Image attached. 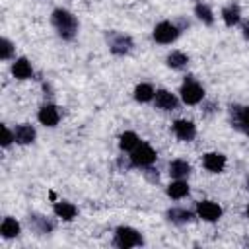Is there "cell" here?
Returning <instances> with one entry per match:
<instances>
[{
	"label": "cell",
	"instance_id": "cell-16",
	"mask_svg": "<svg viewBox=\"0 0 249 249\" xmlns=\"http://www.w3.org/2000/svg\"><path fill=\"white\" fill-rule=\"evenodd\" d=\"M54 214L58 216V218H62V220H74L76 218V214H78V208L72 204V202H56L54 204Z\"/></svg>",
	"mask_w": 249,
	"mask_h": 249
},
{
	"label": "cell",
	"instance_id": "cell-19",
	"mask_svg": "<svg viewBox=\"0 0 249 249\" xmlns=\"http://www.w3.org/2000/svg\"><path fill=\"white\" fill-rule=\"evenodd\" d=\"M239 18H241V10H239V6H226L224 10H222V19H224V23L228 25V27H231V25H235L237 21H239Z\"/></svg>",
	"mask_w": 249,
	"mask_h": 249
},
{
	"label": "cell",
	"instance_id": "cell-10",
	"mask_svg": "<svg viewBox=\"0 0 249 249\" xmlns=\"http://www.w3.org/2000/svg\"><path fill=\"white\" fill-rule=\"evenodd\" d=\"M154 103L161 111H173L177 107V97L167 89H158L154 95Z\"/></svg>",
	"mask_w": 249,
	"mask_h": 249
},
{
	"label": "cell",
	"instance_id": "cell-22",
	"mask_svg": "<svg viewBox=\"0 0 249 249\" xmlns=\"http://www.w3.org/2000/svg\"><path fill=\"white\" fill-rule=\"evenodd\" d=\"M154 95H156V91H154V88L150 84H138L134 88V99L140 101V103H146V101L154 99Z\"/></svg>",
	"mask_w": 249,
	"mask_h": 249
},
{
	"label": "cell",
	"instance_id": "cell-23",
	"mask_svg": "<svg viewBox=\"0 0 249 249\" xmlns=\"http://www.w3.org/2000/svg\"><path fill=\"white\" fill-rule=\"evenodd\" d=\"M165 60H167V66H169V68L179 70V68H183V66L189 62V56H187L185 53H181V51H171Z\"/></svg>",
	"mask_w": 249,
	"mask_h": 249
},
{
	"label": "cell",
	"instance_id": "cell-27",
	"mask_svg": "<svg viewBox=\"0 0 249 249\" xmlns=\"http://www.w3.org/2000/svg\"><path fill=\"white\" fill-rule=\"evenodd\" d=\"M14 140H16L14 132H12V130H10L6 124H2V146H4V148H8V146H10Z\"/></svg>",
	"mask_w": 249,
	"mask_h": 249
},
{
	"label": "cell",
	"instance_id": "cell-24",
	"mask_svg": "<svg viewBox=\"0 0 249 249\" xmlns=\"http://www.w3.org/2000/svg\"><path fill=\"white\" fill-rule=\"evenodd\" d=\"M195 14H196V18L202 23H206V25H212L214 23V14H212V10L206 4H196L195 6Z\"/></svg>",
	"mask_w": 249,
	"mask_h": 249
},
{
	"label": "cell",
	"instance_id": "cell-29",
	"mask_svg": "<svg viewBox=\"0 0 249 249\" xmlns=\"http://www.w3.org/2000/svg\"><path fill=\"white\" fill-rule=\"evenodd\" d=\"M245 212H247V218H249V204H247V210Z\"/></svg>",
	"mask_w": 249,
	"mask_h": 249
},
{
	"label": "cell",
	"instance_id": "cell-17",
	"mask_svg": "<svg viewBox=\"0 0 249 249\" xmlns=\"http://www.w3.org/2000/svg\"><path fill=\"white\" fill-rule=\"evenodd\" d=\"M191 173V165L185 161V160H173L169 163V175L175 177V179H183Z\"/></svg>",
	"mask_w": 249,
	"mask_h": 249
},
{
	"label": "cell",
	"instance_id": "cell-21",
	"mask_svg": "<svg viewBox=\"0 0 249 249\" xmlns=\"http://www.w3.org/2000/svg\"><path fill=\"white\" fill-rule=\"evenodd\" d=\"M0 233H2V237L12 239V237H16L19 233V224L14 218H4L2 226H0Z\"/></svg>",
	"mask_w": 249,
	"mask_h": 249
},
{
	"label": "cell",
	"instance_id": "cell-1",
	"mask_svg": "<svg viewBox=\"0 0 249 249\" xmlns=\"http://www.w3.org/2000/svg\"><path fill=\"white\" fill-rule=\"evenodd\" d=\"M51 21H53L56 33H58L62 39L70 41V39L76 37V33H78V19H76L68 10H62V8L54 10L53 16H51Z\"/></svg>",
	"mask_w": 249,
	"mask_h": 249
},
{
	"label": "cell",
	"instance_id": "cell-3",
	"mask_svg": "<svg viewBox=\"0 0 249 249\" xmlns=\"http://www.w3.org/2000/svg\"><path fill=\"white\" fill-rule=\"evenodd\" d=\"M154 161H156V150L150 144L140 142L130 152V165H134V167H150Z\"/></svg>",
	"mask_w": 249,
	"mask_h": 249
},
{
	"label": "cell",
	"instance_id": "cell-28",
	"mask_svg": "<svg viewBox=\"0 0 249 249\" xmlns=\"http://www.w3.org/2000/svg\"><path fill=\"white\" fill-rule=\"evenodd\" d=\"M243 37H245V39L249 41V21H247V23L243 25Z\"/></svg>",
	"mask_w": 249,
	"mask_h": 249
},
{
	"label": "cell",
	"instance_id": "cell-15",
	"mask_svg": "<svg viewBox=\"0 0 249 249\" xmlns=\"http://www.w3.org/2000/svg\"><path fill=\"white\" fill-rule=\"evenodd\" d=\"M138 144H140V138H138V134H136V132H132V130L123 132V134H121V138H119V146H121V150H123V152H132Z\"/></svg>",
	"mask_w": 249,
	"mask_h": 249
},
{
	"label": "cell",
	"instance_id": "cell-25",
	"mask_svg": "<svg viewBox=\"0 0 249 249\" xmlns=\"http://www.w3.org/2000/svg\"><path fill=\"white\" fill-rule=\"evenodd\" d=\"M29 222L35 226V230H37L39 233H49V231L53 230V224H51V222H47L43 216H31V218H29Z\"/></svg>",
	"mask_w": 249,
	"mask_h": 249
},
{
	"label": "cell",
	"instance_id": "cell-6",
	"mask_svg": "<svg viewBox=\"0 0 249 249\" xmlns=\"http://www.w3.org/2000/svg\"><path fill=\"white\" fill-rule=\"evenodd\" d=\"M196 214L204 222H216L222 216V208H220V204H216L212 200H200L196 204Z\"/></svg>",
	"mask_w": 249,
	"mask_h": 249
},
{
	"label": "cell",
	"instance_id": "cell-4",
	"mask_svg": "<svg viewBox=\"0 0 249 249\" xmlns=\"http://www.w3.org/2000/svg\"><path fill=\"white\" fill-rule=\"evenodd\" d=\"M154 39L161 45H167V43H173L177 37H179V27L173 25L171 21H160L156 27H154Z\"/></svg>",
	"mask_w": 249,
	"mask_h": 249
},
{
	"label": "cell",
	"instance_id": "cell-18",
	"mask_svg": "<svg viewBox=\"0 0 249 249\" xmlns=\"http://www.w3.org/2000/svg\"><path fill=\"white\" fill-rule=\"evenodd\" d=\"M167 195L171 198H183L189 195V183L183 181V179H175L169 187H167Z\"/></svg>",
	"mask_w": 249,
	"mask_h": 249
},
{
	"label": "cell",
	"instance_id": "cell-5",
	"mask_svg": "<svg viewBox=\"0 0 249 249\" xmlns=\"http://www.w3.org/2000/svg\"><path fill=\"white\" fill-rule=\"evenodd\" d=\"M204 97V89L198 82L195 80H187L183 86H181V99L187 103V105H196L200 103Z\"/></svg>",
	"mask_w": 249,
	"mask_h": 249
},
{
	"label": "cell",
	"instance_id": "cell-20",
	"mask_svg": "<svg viewBox=\"0 0 249 249\" xmlns=\"http://www.w3.org/2000/svg\"><path fill=\"white\" fill-rule=\"evenodd\" d=\"M193 218V214L187 208H169L167 210V220L173 224H187Z\"/></svg>",
	"mask_w": 249,
	"mask_h": 249
},
{
	"label": "cell",
	"instance_id": "cell-2",
	"mask_svg": "<svg viewBox=\"0 0 249 249\" xmlns=\"http://www.w3.org/2000/svg\"><path fill=\"white\" fill-rule=\"evenodd\" d=\"M115 245L121 249L138 247V245H142V235L138 230H134L130 226H119L115 230Z\"/></svg>",
	"mask_w": 249,
	"mask_h": 249
},
{
	"label": "cell",
	"instance_id": "cell-8",
	"mask_svg": "<svg viewBox=\"0 0 249 249\" xmlns=\"http://www.w3.org/2000/svg\"><path fill=\"white\" fill-rule=\"evenodd\" d=\"M37 119H39V123L45 124V126H56L58 121H60V111H58L56 105L47 103V105H43V107L39 109Z\"/></svg>",
	"mask_w": 249,
	"mask_h": 249
},
{
	"label": "cell",
	"instance_id": "cell-11",
	"mask_svg": "<svg viewBox=\"0 0 249 249\" xmlns=\"http://www.w3.org/2000/svg\"><path fill=\"white\" fill-rule=\"evenodd\" d=\"M202 165L212 173H220L224 169V165H226V156L220 154V152H208L202 158Z\"/></svg>",
	"mask_w": 249,
	"mask_h": 249
},
{
	"label": "cell",
	"instance_id": "cell-7",
	"mask_svg": "<svg viewBox=\"0 0 249 249\" xmlns=\"http://www.w3.org/2000/svg\"><path fill=\"white\" fill-rule=\"evenodd\" d=\"M109 49L113 54H126L132 49V39L124 33H111L109 37Z\"/></svg>",
	"mask_w": 249,
	"mask_h": 249
},
{
	"label": "cell",
	"instance_id": "cell-9",
	"mask_svg": "<svg viewBox=\"0 0 249 249\" xmlns=\"http://www.w3.org/2000/svg\"><path fill=\"white\" fill-rule=\"evenodd\" d=\"M171 128H173V134H175L179 140H183V142H189V140H193V138H195V134H196V128H195V124H193L191 121H185V119H179V121H175Z\"/></svg>",
	"mask_w": 249,
	"mask_h": 249
},
{
	"label": "cell",
	"instance_id": "cell-26",
	"mask_svg": "<svg viewBox=\"0 0 249 249\" xmlns=\"http://www.w3.org/2000/svg\"><path fill=\"white\" fill-rule=\"evenodd\" d=\"M2 51H0V58L2 60H8V58H12V53H14V47H12V43L8 41V39H2V47H0Z\"/></svg>",
	"mask_w": 249,
	"mask_h": 249
},
{
	"label": "cell",
	"instance_id": "cell-14",
	"mask_svg": "<svg viewBox=\"0 0 249 249\" xmlns=\"http://www.w3.org/2000/svg\"><path fill=\"white\" fill-rule=\"evenodd\" d=\"M14 136H16V142L18 144H31L35 140V128L31 124H18L16 130H14Z\"/></svg>",
	"mask_w": 249,
	"mask_h": 249
},
{
	"label": "cell",
	"instance_id": "cell-13",
	"mask_svg": "<svg viewBox=\"0 0 249 249\" xmlns=\"http://www.w3.org/2000/svg\"><path fill=\"white\" fill-rule=\"evenodd\" d=\"M12 74H14V78H18V80H27V78L33 76V68H31L29 60L21 56V58L14 60V64H12Z\"/></svg>",
	"mask_w": 249,
	"mask_h": 249
},
{
	"label": "cell",
	"instance_id": "cell-12",
	"mask_svg": "<svg viewBox=\"0 0 249 249\" xmlns=\"http://www.w3.org/2000/svg\"><path fill=\"white\" fill-rule=\"evenodd\" d=\"M231 117H233L235 128H239L241 132H245L249 136V105H245V107H231Z\"/></svg>",
	"mask_w": 249,
	"mask_h": 249
}]
</instances>
